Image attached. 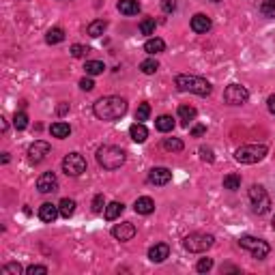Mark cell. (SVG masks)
I'll return each mask as SVG.
<instances>
[{"instance_id":"1","label":"cell","mask_w":275,"mask_h":275,"mask_svg":"<svg viewBox=\"0 0 275 275\" xmlns=\"http://www.w3.org/2000/svg\"><path fill=\"white\" fill-rule=\"evenodd\" d=\"M92 112H95L99 121H105V122L119 121L127 112V101L122 97H116V95L101 97L95 105H92Z\"/></svg>"},{"instance_id":"2","label":"cell","mask_w":275,"mask_h":275,"mask_svg":"<svg viewBox=\"0 0 275 275\" xmlns=\"http://www.w3.org/2000/svg\"><path fill=\"white\" fill-rule=\"evenodd\" d=\"M174 86H177L181 92H194V95H198V97H209L211 91H213V86H211L209 80L200 78V75H187V73L177 75Z\"/></svg>"},{"instance_id":"3","label":"cell","mask_w":275,"mask_h":275,"mask_svg":"<svg viewBox=\"0 0 275 275\" xmlns=\"http://www.w3.org/2000/svg\"><path fill=\"white\" fill-rule=\"evenodd\" d=\"M127 159V153L121 149V146H114V144H103L101 149L97 151V161L99 166L105 168V170H116L121 168Z\"/></svg>"},{"instance_id":"4","label":"cell","mask_w":275,"mask_h":275,"mask_svg":"<svg viewBox=\"0 0 275 275\" xmlns=\"http://www.w3.org/2000/svg\"><path fill=\"white\" fill-rule=\"evenodd\" d=\"M269 149L265 144H245L235 151V159L239 163H258L267 157Z\"/></svg>"},{"instance_id":"5","label":"cell","mask_w":275,"mask_h":275,"mask_svg":"<svg viewBox=\"0 0 275 275\" xmlns=\"http://www.w3.org/2000/svg\"><path fill=\"white\" fill-rule=\"evenodd\" d=\"M215 243V237L213 235H207V232H191L183 239V247L187 251H194V254H202L213 247Z\"/></svg>"},{"instance_id":"6","label":"cell","mask_w":275,"mask_h":275,"mask_svg":"<svg viewBox=\"0 0 275 275\" xmlns=\"http://www.w3.org/2000/svg\"><path fill=\"white\" fill-rule=\"evenodd\" d=\"M239 245H241L243 249H247L256 260H265L269 256V251H271V245H269L267 241H262V239H258V237H249V235L239 239Z\"/></svg>"},{"instance_id":"7","label":"cell","mask_w":275,"mask_h":275,"mask_svg":"<svg viewBox=\"0 0 275 275\" xmlns=\"http://www.w3.org/2000/svg\"><path fill=\"white\" fill-rule=\"evenodd\" d=\"M249 202H251L254 213H258V215H265V213L271 211V198H269L267 189L262 185H251L249 187Z\"/></svg>"},{"instance_id":"8","label":"cell","mask_w":275,"mask_h":275,"mask_svg":"<svg viewBox=\"0 0 275 275\" xmlns=\"http://www.w3.org/2000/svg\"><path fill=\"white\" fill-rule=\"evenodd\" d=\"M62 172L67 177H80V174L86 172V159L80 153H69L62 159Z\"/></svg>"},{"instance_id":"9","label":"cell","mask_w":275,"mask_h":275,"mask_svg":"<svg viewBox=\"0 0 275 275\" xmlns=\"http://www.w3.org/2000/svg\"><path fill=\"white\" fill-rule=\"evenodd\" d=\"M249 99V92L245 86L241 84H230V86H226V91H224V101L228 105H243L245 101Z\"/></svg>"},{"instance_id":"10","label":"cell","mask_w":275,"mask_h":275,"mask_svg":"<svg viewBox=\"0 0 275 275\" xmlns=\"http://www.w3.org/2000/svg\"><path fill=\"white\" fill-rule=\"evenodd\" d=\"M48 155H50V144L43 142V140H34L28 146V159H31V163H41Z\"/></svg>"},{"instance_id":"11","label":"cell","mask_w":275,"mask_h":275,"mask_svg":"<svg viewBox=\"0 0 275 275\" xmlns=\"http://www.w3.org/2000/svg\"><path fill=\"white\" fill-rule=\"evenodd\" d=\"M112 237L116 241H131L133 237H136V226L131 224V221H121V224H116L112 228Z\"/></svg>"},{"instance_id":"12","label":"cell","mask_w":275,"mask_h":275,"mask_svg":"<svg viewBox=\"0 0 275 275\" xmlns=\"http://www.w3.org/2000/svg\"><path fill=\"white\" fill-rule=\"evenodd\" d=\"M37 189L41 194H50V191H56L58 189V179L54 172H43L41 177L37 179Z\"/></svg>"},{"instance_id":"13","label":"cell","mask_w":275,"mask_h":275,"mask_svg":"<svg viewBox=\"0 0 275 275\" xmlns=\"http://www.w3.org/2000/svg\"><path fill=\"white\" fill-rule=\"evenodd\" d=\"M58 215H61V209H58L56 204H52V202H43L39 207V219L45 221V224H54Z\"/></svg>"},{"instance_id":"14","label":"cell","mask_w":275,"mask_h":275,"mask_svg":"<svg viewBox=\"0 0 275 275\" xmlns=\"http://www.w3.org/2000/svg\"><path fill=\"white\" fill-rule=\"evenodd\" d=\"M191 31H194L196 34H204V32H209L211 31V26H213V22H211V17L209 15H204V13H196L194 17H191Z\"/></svg>"},{"instance_id":"15","label":"cell","mask_w":275,"mask_h":275,"mask_svg":"<svg viewBox=\"0 0 275 275\" xmlns=\"http://www.w3.org/2000/svg\"><path fill=\"white\" fill-rule=\"evenodd\" d=\"M172 181V172L168 170V168H153V170L149 172V183L153 185H168Z\"/></svg>"},{"instance_id":"16","label":"cell","mask_w":275,"mask_h":275,"mask_svg":"<svg viewBox=\"0 0 275 275\" xmlns=\"http://www.w3.org/2000/svg\"><path fill=\"white\" fill-rule=\"evenodd\" d=\"M168 256H170V245H168V243H155L153 247L149 249L151 262H163Z\"/></svg>"},{"instance_id":"17","label":"cell","mask_w":275,"mask_h":275,"mask_svg":"<svg viewBox=\"0 0 275 275\" xmlns=\"http://www.w3.org/2000/svg\"><path fill=\"white\" fill-rule=\"evenodd\" d=\"M133 211H136L138 215H151L155 211V200L153 198H149V196L138 198L136 204H133Z\"/></svg>"},{"instance_id":"18","label":"cell","mask_w":275,"mask_h":275,"mask_svg":"<svg viewBox=\"0 0 275 275\" xmlns=\"http://www.w3.org/2000/svg\"><path fill=\"white\" fill-rule=\"evenodd\" d=\"M163 50H166V41L159 39V37H151V39L144 43V52H146V54H151V56L161 54Z\"/></svg>"},{"instance_id":"19","label":"cell","mask_w":275,"mask_h":275,"mask_svg":"<svg viewBox=\"0 0 275 275\" xmlns=\"http://www.w3.org/2000/svg\"><path fill=\"white\" fill-rule=\"evenodd\" d=\"M129 136H131L133 142L142 144V142H146V138H149V129H146L142 122H133V125L129 127Z\"/></svg>"},{"instance_id":"20","label":"cell","mask_w":275,"mask_h":275,"mask_svg":"<svg viewBox=\"0 0 275 275\" xmlns=\"http://www.w3.org/2000/svg\"><path fill=\"white\" fill-rule=\"evenodd\" d=\"M196 108L194 105H179V121L183 122L185 127H189V122L196 121Z\"/></svg>"},{"instance_id":"21","label":"cell","mask_w":275,"mask_h":275,"mask_svg":"<svg viewBox=\"0 0 275 275\" xmlns=\"http://www.w3.org/2000/svg\"><path fill=\"white\" fill-rule=\"evenodd\" d=\"M119 11L122 15H138L140 13V2L138 0H119Z\"/></svg>"},{"instance_id":"22","label":"cell","mask_w":275,"mask_h":275,"mask_svg":"<svg viewBox=\"0 0 275 275\" xmlns=\"http://www.w3.org/2000/svg\"><path fill=\"white\" fill-rule=\"evenodd\" d=\"M122 211H125V204L122 202H110L108 207H105V211H103V217L108 221H114L116 217H121Z\"/></svg>"},{"instance_id":"23","label":"cell","mask_w":275,"mask_h":275,"mask_svg":"<svg viewBox=\"0 0 275 275\" xmlns=\"http://www.w3.org/2000/svg\"><path fill=\"white\" fill-rule=\"evenodd\" d=\"M105 28H108V22L105 20H95V22H91L89 26H86V34L92 39H97V37H101V34L105 32Z\"/></svg>"},{"instance_id":"24","label":"cell","mask_w":275,"mask_h":275,"mask_svg":"<svg viewBox=\"0 0 275 275\" xmlns=\"http://www.w3.org/2000/svg\"><path fill=\"white\" fill-rule=\"evenodd\" d=\"M50 133L54 138H58V140H65V138H69V133H71V127H69L67 122L58 121V122H54V125L50 127Z\"/></svg>"},{"instance_id":"25","label":"cell","mask_w":275,"mask_h":275,"mask_svg":"<svg viewBox=\"0 0 275 275\" xmlns=\"http://www.w3.org/2000/svg\"><path fill=\"white\" fill-rule=\"evenodd\" d=\"M75 207H78V204H75V200H71V198H62V200L58 202L61 215H62L65 219H69V217H71V215L75 213Z\"/></svg>"},{"instance_id":"26","label":"cell","mask_w":275,"mask_h":275,"mask_svg":"<svg viewBox=\"0 0 275 275\" xmlns=\"http://www.w3.org/2000/svg\"><path fill=\"white\" fill-rule=\"evenodd\" d=\"M155 127H157V131L168 133V131L174 129V119H172V116H168V114H161L159 119L155 121Z\"/></svg>"},{"instance_id":"27","label":"cell","mask_w":275,"mask_h":275,"mask_svg":"<svg viewBox=\"0 0 275 275\" xmlns=\"http://www.w3.org/2000/svg\"><path fill=\"white\" fill-rule=\"evenodd\" d=\"M65 41V31L62 28H50L48 34H45V43H50V45H56V43H62Z\"/></svg>"},{"instance_id":"28","label":"cell","mask_w":275,"mask_h":275,"mask_svg":"<svg viewBox=\"0 0 275 275\" xmlns=\"http://www.w3.org/2000/svg\"><path fill=\"white\" fill-rule=\"evenodd\" d=\"M84 69H86V75H101L103 71H105V65L101 61H86V65H84Z\"/></svg>"},{"instance_id":"29","label":"cell","mask_w":275,"mask_h":275,"mask_svg":"<svg viewBox=\"0 0 275 275\" xmlns=\"http://www.w3.org/2000/svg\"><path fill=\"white\" fill-rule=\"evenodd\" d=\"M163 149L170 151V153H181V151L185 149V144L181 138H166L163 140Z\"/></svg>"},{"instance_id":"30","label":"cell","mask_w":275,"mask_h":275,"mask_svg":"<svg viewBox=\"0 0 275 275\" xmlns=\"http://www.w3.org/2000/svg\"><path fill=\"white\" fill-rule=\"evenodd\" d=\"M157 69H159V62L155 58H146V61L140 62V71L144 75H153V73H157Z\"/></svg>"},{"instance_id":"31","label":"cell","mask_w":275,"mask_h":275,"mask_svg":"<svg viewBox=\"0 0 275 275\" xmlns=\"http://www.w3.org/2000/svg\"><path fill=\"white\" fill-rule=\"evenodd\" d=\"M224 189H230V191L241 189V177H239V174H226L224 177Z\"/></svg>"},{"instance_id":"32","label":"cell","mask_w":275,"mask_h":275,"mask_svg":"<svg viewBox=\"0 0 275 275\" xmlns=\"http://www.w3.org/2000/svg\"><path fill=\"white\" fill-rule=\"evenodd\" d=\"M155 28H157V22H155V17H144L142 22H140V32L142 34H155Z\"/></svg>"},{"instance_id":"33","label":"cell","mask_w":275,"mask_h":275,"mask_svg":"<svg viewBox=\"0 0 275 275\" xmlns=\"http://www.w3.org/2000/svg\"><path fill=\"white\" fill-rule=\"evenodd\" d=\"M13 127L17 131H24L26 127H28V116H26V112H15V116H13Z\"/></svg>"},{"instance_id":"34","label":"cell","mask_w":275,"mask_h":275,"mask_svg":"<svg viewBox=\"0 0 275 275\" xmlns=\"http://www.w3.org/2000/svg\"><path fill=\"white\" fill-rule=\"evenodd\" d=\"M149 116H151V105L149 103H140L138 110H136V121L138 122H144Z\"/></svg>"},{"instance_id":"35","label":"cell","mask_w":275,"mask_h":275,"mask_svg":"<svg viewBox=\"0 0 275 275\" xmlns=\"http://www.w3.org/2000/svg\"><path fill=\"white\" fill-rule=\"evenodd\" d=\"M260 13L265 17H275V0H262Z\"/></svg>"},{"instance_id":"36","label":"cell","mask_w":275,"mask_h":275,"mask_svg":"<svg viewBox=\"0 0 275 275\" xmlns=\"http://www.w3.org/2000/svg\"><path fill=\"white\" fill-rule=\"evenodd\" d=\"M213 269V258H200L196 265V271L198 273H209Z\"/></svg>"},{"instance_id":"37","label":"cell","mask_w":275,"mask_h":275,"mask_svg":"<svg viewBox=\"0 0 275 275\" xmlns=\"http://www.w3.org/2000/svg\"><path fill=\"white\" fill-rule=\"evenodd\" d=\"M105 200H103V194H97L95 198H92V213H103L105 211Z\"/></svg>"},{"instance_id":"38","label":"cell","mask_w":275,"mask_h":275,"mask_svg":"<svg viewBox=\"0 0 275 275\" xmlns=\"http://www.w3.org/2000/svg\"><path fill=\"white\" fill-rule=\"evenodd\" d=\"M2 273L4 275H20L22 273V265H17V262H9V265L2 267Z\"/></svg>"},{"instance_id":"39","label":"cell","mask_w":275,"mask_h":275,"mask_svg":"<svg viewBox=\"0 0 275 275\" xmlns=\"http://www.w3.org/2000/svg\"><path fill=\"white\" fill-rule=\"evenodd\" d=\"M89 48H84V45H80V43H75V45H71V56L73 58H84L86 54H89Z\"/></svg>"},{"instance_id":"40","label":"cell","mask_w":275,"mask_h":275,"mask_svg":"<svg viewBox=\"0 0 275 275\" xmlns=\"http://www.w3.org/2000/svg\"><path fill=\"white\" fill-rule=\"evenodd\" d=\"M28 275H48V267H41V265H31L26 269Z\"/></svg>"},{"instance_id":"41","label":"cell","mask_w":275,"mask_h":275,"mask_svg":"<svg viewBox=\"0 0 275 275\" xmlns=\"http://www.w3.org/2000/svg\"><path fill=\"white\" fill-rule=\"evenodd\" d=\"M200 157H202V161H209V163H213V161H215L213 151H211L209 146H200Z\"/></svg>"},{"instance_id":"42","label":"cell","mask_w":275,"mask_h":275,"mask_svg":"<svg viewBox=\"0 0 275 275\" xmlns=\"http://www.w3.org/2000/svg\"><path fill=\"white\" fill-rule=\"evenodd\" d=\"M80 89H82V91H86V92L95 89V82L91 80V75H89V78H82V80H80Z\"/></svg>"},{"instance_id":"43","label":"cell","mask_w":275,"mask_h":275,"mask_svg":"<svg viewBox=\"0 0 275 275\" xmlns=\"http://www.w3.org/2000/svg\"><path fill=\"white\" fill-rule=\"evenodd\" d=\"M161 9L166 11V13H172V11L177 9V0H161Z\"/></svg>"},{"instance_id":"44","label":"cell","mask_w":275,"mask_h":275,"mask_svg":"<svg viewBox=\"0 0 275 275\" xmlns=\"http://www.w3.org/2000/svg\"><path fill=\"white\" fill-rule=\"evenodd\" d=\"M204 133H207V127H204V125H194V127H191V136L200 138V136H204Z\"/></svg>"},{"instance_id":"45","label":"cell","mask_w":275,"mask_h":275,"mask_svg":"<svg viewBox=\"0 0 275 275\" xmlns=\"http://www.w3.org/2000/svg\"><path fill=\"white\" fill-rule=\"evenodd\" d=\"M267 105H269V112H271V114H275V92H273V95L267 99Z\"/></svg>"},{"instance_id":"46","label":"cell","mask_w":275,"mask_h":275,"mask_svg":"<svg viewBox=\"0 0 275 275\" xmlns=\"http://www.w3.org/2000/svg\"><path fill=\"white\" fill-rule=\"evenodd\" d=\"M224 271H239V269L232 267V265H226V267H221V273H224Z\"/></svg>"},{"instance_id":"47","label":"cell","mask_w":275,"mask_h":275,"mask_svg":"<svg viewBox=\"0 0 275 275\" xmlns=\"http://www.w3.org/2000/svg\"><path fill=\"white\" fill-rule=\"evenodd\" d=\"M67 110H69V105H67V103H62V105H61V108H58V114H65V112H67Z\"/></svg>"},{"instance_id":"48","label":"cell","mask_w":275,"mask_h":275,"mask_svg":"<svg viewBox=\"0 0 275 275\" xmlns=\"http://www.w3.org/2000/svg\"><path fill=\"white\" fill-rule=\"evenodd\" d=\"M271 224H273V230H275V215H273V221H271Z\"/></svg>"},{"instance_id":"49","label":"cell","mask_w":275,"mask_h":275,"mask_svg":"<svg viewBox=\"0 0 275 275\" xmlns=\"http://www.w3.org/2000/svg\"><path fill=\"white\" fill-rule=\"evenodd\" d=\"M215 2H219V0H215Z\"/></svg>"}]
</instances>
